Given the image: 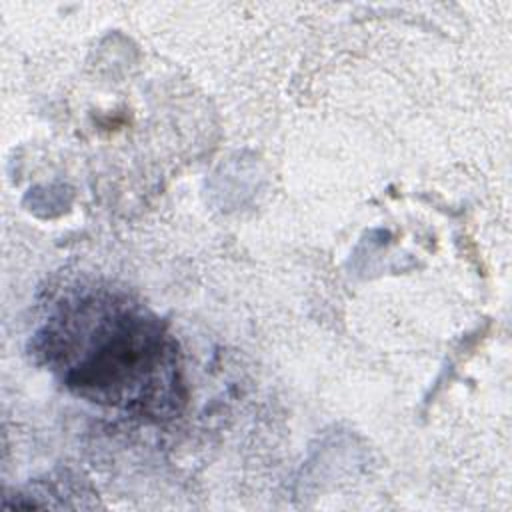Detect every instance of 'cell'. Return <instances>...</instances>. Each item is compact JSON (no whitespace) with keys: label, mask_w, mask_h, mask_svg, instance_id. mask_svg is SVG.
<instances>
[{"label":"cell","mask_w":512,"mask_h":512,"mask_svg":"<svg viewBox=\"0 0 512 512\" xmlns=\"http://www.w3.org/2000/svg\"><path fill=\"white\" fill-rule=\"evenodd\" d=\"M34 348L66 390L92 404L154 420L184 404L176 340L126 296L90 292L60 304Z\"/></svg>","instance_id":"obj_1"}]
</instances>
